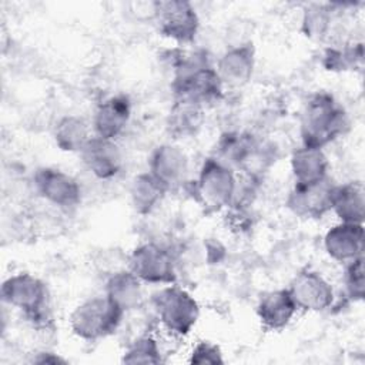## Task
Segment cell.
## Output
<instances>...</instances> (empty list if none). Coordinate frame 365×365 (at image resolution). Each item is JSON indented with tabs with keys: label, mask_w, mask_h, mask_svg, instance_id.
<instances>
[{
	"label": "cell",
	"mask_w": 365,
	"mask_h": 365,
	"mask_svg": "<svg viewBox=\"0 0 365 365\" xmlns=\"http://www.w3.org/2000/svg\"><path fill=\"white\" fill-rule=\"evenodd\" d=\"M1 299L19 309L34 325L44 327L50 322L47 285L30 272H19L3 281Z\"/></svg>",
	"instance_id": "cell-3"
},
{
	"label": "cell",
	"mask_w": 365,
	"mask_h": 365,
	"mask_svg": "<svg viewBox=\"0 0 365 365\" xmlns=\"http://www.w3.org/2000/svg\"><path fill=\"white\" fill-rule=\"evenodd\" d=\"M349 120L344 107L327 91H318L307 101L299 124L302 145L322 148L348 130Z\"/></svg>",
	"instance_id": "cell-2"
},
{
	"label": "cell",
	"mask_w": 365,
	"mask_h": 365,
	"mask_svg": "<svg viewBox=\"0 0 365 365\" xmlns=\"http://www.w3.org/2000/svg\"><path fill=\"white\" fill-rule=\"evenodd\" d=\"M54 141L61 151L80 153L91 138L90 127L80 115L68 114L61 117L54 125Z\"/></svg>",
	"instance_id": "cell-22"
},
{
	"label": "cell",
	"mask_w": 365,
	"mask_h": 365,
	"mask_svg": "<svg viewBox=\"0 0 365 365\" xmlns=\"http://www.w3.org/2000/svg\"><path fill=\"white\" fill-rule=\"evenodd\" d=\"M255 67V51L251 43L228 48L217 61V74L224 86L237 88L245 86Z\"/></svg>",
	"instance_id": "cell-16"
},
{
	"label": "cell",
	"mask_w": 365,
	"mask_h": 365,
	"mask_svg": "<svg viewBox=\"0 0 365 365\" xmlns=\"http://www.w3.org/2000/svg\"><path fill=\"white\" fill-rule=\"evenodd\" d=\"M327 254L341 262L348 264L364 254V224L339 222L331 227L324 237Z\"/></svg>",
	"instance_id": "cell-14"
},
{
	"label": "cell",
	"mask_w": 365,
	"mask_h": 365,
	"mask_svg": "<svg viewBox=\"0 0 365 365\" xmlns=\"http://www.w3.org/2000/svg\"><path fill=\"white\" fill-rule=\"evenodd\" d=\"M174 100L187 101L201 108L222 98L224 84L217 70L207 61L204 54L180 53L173 63Z\"/></svg>",
	"instance_id": "cell-1"
},
{
	"label": "cell",
	"mask_w": 365,
	"mask_h": 365,
	"mask_svg": "<svg viewBox=\"0 0 365 365\" xmlns=\"http://www.w3.org/2000/svg\"><path fill=\"white\" fill-rule=\"evenodd\" d=\"M188 165L187 154L174 144L157 145L148 160V171L167 190L178 187L185 181Z\"/></svg>",
	"instance_id": "cell-12"
},
{
	"label": "cell",
	"mask_w": 365,
	"mask_h": 365,
	"mask_svg": "<svg viewBox=\"0 0 365 365\" xmlns=\"http://www.w3.org/2000/svg\"><path fill=\"white\" fill-rule=\"evenodd\" d=\"M125 312L107 295L91 297L73 309L68 322L73 334L78 338L97 341L114 334Z\"/></svg>",
	"instance_id": "cell-5"
},
{
	"label": "cell",
	"mask_w": 365,
	"mask_h": 365,
	"mask_svg": "<svg viewBox=\"0 0 365 365\" xmlns=\"http://www.w3.org/2000/svg\"><path fill=\"white\" fill-rule=\"evenodd\" d=\"M151 304L157 319L165 331L174 336H185L197 325L200 305L182 287L164 285L151 295Z\"/></svg>",
	"instance_id": "cell-4"
},
{
	"label": "cell",
	"mask_w": 365,
	"mask_h": 365,
	"mask_svg": "<svg viewBox=\"0 0 365 365\" xmlns=\"http://www.w3.org/2000/svg\"><path fill=\"white\" fill-rule=\"evenodd\" d=\"M237 177L234 170L217 157L207 158L194 181L197 201L208 211L228 208L237 192Z\"/></svg>",
	"instance_id": "cell-6"
},
{
	"label": "cell",
	"mask_w": 365,
	"mask_h": 365,
	"mask_svg": "<svg viewBox=\"0 0 365 365\" xmlns=\"http://www.w3.org/2000/svg\"><path fill=\"white\" fill-rule=\"evenodd\" d=\"M331 211L336 214L341 222L364 224L365 190L362 182L349 181L335 185L332 191Z\"/></svg>",
	"instance_id": "cell-18"
},
{
	"label": "cell",
	"mask_w": 365,
	"mask_h": 365,
	"mask_svg": "<svg viewBox=\"0 0 365 365\" xmlns=\"http://www.w3.org/2000/svg\"><path fill=\"white\" fill-rule=\"evenodd\" d=\"M33 184L36 192L43 200L58 208H74L81 201L78 181L58 168H37L33 175Z\"/></svg>",
	"instance_id": "cell-9"
},
{
	"label": "cell",
	"mask_w": 365,
	"mask_h": 365,
	"mask_svg": "<svg viewBox=\"0 0 365 365\" xmlns=\"http://www.w3.org/2000/svg\"><path fill=\"white\" fill-rule=\"evenodd\" d=\"M33 362H36V364H51V365H57V364H66L67 361H66L64 358H61L60 355L54 354V352L43 351V352H38L36 358H33Z\"/></svg>",
	"instance_id": "cell-29"
},
{
	"label": "cell",
	"mask_w": 365,
	"mask_h": 365,
	"mask_svg": "<svg viewBox=\"0 0 365 365\" xmlns=\"http://www.w3.org/2000/svg\"><path fill=\"white\" fill-rule=\"evenodd\" d=\"M298 308L288 288L268 291L257 304V317L264 328L279 331L285 328L297 314Z\"/></svg>",
	"instance_id": "cell-17"
},
{
	"label": "cell",
	"mask_w": 365,
	"mask_h": 365,
	"mask_svg": "<svg viewBox=\"0 0 365 365\" xmlns=\"http://www.w3.org/2000/svg\"><path fill=\"white\" fill-rule=\"evenodd\" d=\"M168 190L150 173H141L134 177L130 185V198L134 211L147 215L161 202Z\"/></svg>",
	"instance_id": "cell-21"
},
{
	"label": "cell",
	"mask_w": 365,
	"mask_h": 365,
	"mask_svg": "<svg viewBox=\"0 0 365 365\" xmlns=\"http://www.w3.org/2000/svg\"><path fill=\"white\" fill-rule=\"evenodd\" d=\"M154 20L158 31L178 44L192 43L200 30V17L194 6L185 0L157 1Z\"/></svg>",
	"instance_id": "cell-8"
},
{
	"label": "cell",
	"mask_w": 365,
	"mask_h": 365,
	"mask_svg": "<svg viewBox=\"0 0 365 365\" xmlns=\"http://www.w3.org/2000/svg\"><path fill=\"white\" fill-rule=\"evenodd\" d=\"M344 285L346 297L356 302L362 301L365 295V278H364V255L348 262L344 275Z\"/></svg>",
	"instance_id": "cell-27"
},
{
	"label": "cell",
	"mask_w": 365,
	"mask_h": 365,
	"mask_svg": "<svg viewBox=\"0 0 365 365\" xmlns=\"http://www.w3.org/2000/svg\"><path fill=\"white\" fill-rule=\"evenodd\" d=\"M131 117V101L124 94L106 98L98 104L93 117L94 135L114 140L123 134Z\"/></svg>",
	"instance_id": "cell-15"
},
{
	"label": "cell",
	"mask_w": 365,
	"mask_h": 365,
	"mask_svg": "<svg viewBox=\"0 0 365 365\" xmlns=\"http://www.w3.org/2000/svg\"><path fill=\"white\" fill-rule=\"evenodd\" d=\"M188 362L194 365H218L224 364V358L218 345L208 341H200L192 348Z\"/></svg>",
	"instance_id": "cell-28"
},
{
	"label": "cell",
	"mask_w": 365,
	"mask_h": 365,
	"mask_svg": "<svg viewBox=\"0 0 365 365\" xmlns=\"http://www.w3.org/2000/svg\"><path fill=\"white\" fill-rule=\"evenodd\" d=\"M141 281L130 269L114 271L106 282V294L124 312L135 309L143 301Z\"/></svg>",
	"instance_id": "cell-20"
},
{
	"label": "cell",
	"mask_w": 365,
	"mask_h": 365,
	"mask_svg": "<svg viewBox=\"0 0 365 365\" xmlns=\"http://www.w3.org/2000/svg\"><path fill=\"white\" fill-rule=\"evenodd\" d=\"M121 361L124 364H160L163 362L158 341L151 335L135 338L124 351Z\"/></svg>",
	"instance_id": "cell-26"
},
{
	"label": "cell",
	"mask_w": 365,
	"mask_h": 365,
	"mask_svg": "<svg viewBox=\"0 0 365 365\" xmlns=\"http://www.w3.org/2000/svg\"><path fill=\"white\" fill-rule=\"evenodd\" d=\"M362 44H344L328 47L322 56V64L329 71H346L362 66Z\"/></svg>",
	"instance_id": "cell-24"
},
{
	"label": "cell",
	"mask_w": 365,
	"mask_h": 365,
	"mask_svg": "<svg viewBox=\"0 0 365 365\" xmlns=\"http://www.w3.org/2000/svg\"><path fill=\"white\" fill-rule=\"evenodd\" d=\"M127 265L128 269L145 284L170 285L177 281L173 254L155 242L137 245L128 255Z\"/></svg>",
	"instance_id": "cell-7"
},
{
	"label": "cell",
	"mask_w": 365,
	"mask_h": 365,
	"mask_svg": "<svg viewBox=\"0 0 365 365\" xmlns=\"http://www.w3.org/2000/svg\"><path fill=\"white\" fill-rule=\"evenodd\" d=\"M204 108L181 101V100H174V104L170 110L168 114V121H167V128L171 135L175 138H187L194 135L202 124L204 120Z\"/></svg>",
	"instance_id": "cell-23"
},
{
	"label": "cell",
	"mask_w": 365,
	"mask_h": 365,
	"mask_svg": "<svg viewBox=\"0 0 365 365\" xmlns=\"http://www.w3.org/2000/svg\"><path fill=\"white\" fill-rule=\"evenodd\" d=\"M334 187L329 178L311 184H295L288 194L287 207L301 218H322L331 211Z\"/></svg>",
	"instance_id": "cell-10"
},
{
	"label": "cell",
	"mask_w": 365,
	"mask_h": 365,
	"mask_svg": "<svg viewBox=\"0 0 365 365\" xmlns=\"http://www.w3.org/2000/svg\"><path fill=\"white\" fill-rule=\"evenodd\" d=\"M332 10L329 4H312L304 10L301 29L302 33L315 41L324 40L331 29Z\"/></svg>",
	"instance_id": "cell-25"
},
{
	"label": "cell",
	"mask_w": 365,
	"mask_h": 365,
	"mask_svg": "<svg viewBox=\"0 0 365 365\" xmlns=\"http://www.w3.org/2000/svg\"><path fill=\"white\" fill-rule=\"evenodd\" d=\"M288 291L298 309L324 311L334 302L332 285L317 271L302 269L289 282Z\"/></svg>",
	"instance_id": "cell-11"
},
{
	"label": "cell",
	"mask_w": 365,
	"mask_h": 365,
	"mask_svg": "<svg viewBox=\"0 0 365 365\" xmlns=\"http://www.w3.org/2000/svg\"><path fill=\"white\" fill-rule=\"evenodd\" d=\"M329 163L322 148L301 145L291 155L295 184H311L328 178Z\"/></svg>",
	"instance_id": "cell-19"
},
{
	"label": "cell",
	"mask_w": 365,
	"mask_h": 365,
	"mask_svg": "<svg viewBox=\"0 0 365 365\" xmlns=\"http://www.w3.org/2000/svg\"><path fill=\"white\" fill-rule=\"evenodd\" d=\"M86 168L98 180L115 177L123 167V155L114 140L93 135L80 151Z\"/></svg>",
	"instance_id": "cell-13"
}]
</instances>
